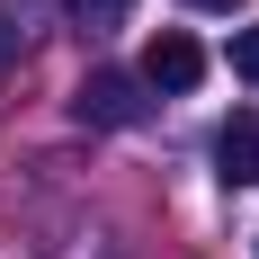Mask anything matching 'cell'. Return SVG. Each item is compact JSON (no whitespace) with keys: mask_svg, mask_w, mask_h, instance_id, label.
Here are the masks:
<instances>
[{"mask_svg":"<svg viewBox=\"0 0 259 259\" xmlns=\"http://www.w3.org/2000/svg\"><path fill=\"white\" fill-rule=\"evenodd\" d=\"M143 107H152V99H143V72H90L72 90V116H80V125H143Z\"/></svg>","mask_w":259,"mask_h":259,"instance_id":"cell-1","label":"cell"},{"mask_svg":"<svg viewBox=\"0 0 259 259\" xmlns=\"http://www.w3.org/2000/svg\"><path fill=\"white\" fill-rule=\"evenodd\" d=\"M197 80H206V45H197V36L170 27V36L143 45V90H170V99H179V90H197Z\"/></svg>","mask_w":259,"mask_h":259,"instance_id":"cell-2","label":"cell"},{"mask_svg":"<svg viewBox=\"0 0 259 259\" xmlns=\"http://www.w3.org/2000/svg\"><path fill=\"white\" fill-rule=\"evenodd\" d=\"M214 179L224 188L259 179V116H224V134H214Z\"/></svg>","mask_w":259,"mask_h":259,"instance_id":"cell-3","label":"cell"},{"mask_svg":"<svg viewBox=\"0 0 259 259\" xmlns=\"http://www.w3.org/2000/svg\"><path fill=\"white\" fill-rule=\"evenodd\" d=\"M125 9H134V0H72L80 27H125Z\"/></svg>","mask_w":259,"mask_h":259,"instance_id":"cell-4","label":"cell"},{"mask_svg":"<svg viewBox=\"0 0 259 259\" xmlns=\"http://www.w3.org/2000/svg\"><path fill=\"white\" fill-rule=\"evenodd\" d=\"M233 72L259 80V27H241V36H233Z\"/></svg>","mask_w":259,"mask_h":259,"instance_id":"cell-5","label":"cell"},{"mask_svg":"<svg viewBox=\"0 0 259 259\" xmlns=\"http://www.w3.org/2000/svg\"><path fill=\"white\" fill-rule=\"evenodd\" d=\"M9 72H18V27L0 18V80H9Z\"/></svg>","mask_w":259,"mask_h":259,"instance_id":"cell-6","label":"cell"},{"mask_svg":"<svg viewBox=\"0 0 259 259\" xmlns=\"http://www.w3.org/2000/svg\"><path fill=\"white\" fill-rule=\"evenodd\" d=\"M188 9H206V18H233V9H241V0H188Z\"/></svg>","mask_w":259,"mask_h":259,"instance_id":"cell-7","label":"cell"}]
</instances>
